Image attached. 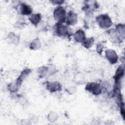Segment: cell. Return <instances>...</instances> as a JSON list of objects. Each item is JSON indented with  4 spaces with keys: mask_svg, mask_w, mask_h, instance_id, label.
<instances>
[{
    "mask_svg": "<svg viewBox=\"0 0 125 125\" xmlns=\"http://www.w3.org/2000/svg\"><path fill=\"white\" fill-rule=\"evenodd\" d=\"M85 89L88 90L89 92H92L93 94L99 95L101 93V89L100 87V85L99 83H88Z\"/></svg>",
    "mask_w": 125,
    "mask_h": 125,
    "instance_id": "obj_1",
    "label": "cell"
},
{
    "mask_svg": "<svg viewBox=\"0 0 125 125\" xmlns=\"http://www.w3.org/2000/svg\"><path fill=\"white\" fill-rule=\"evenodd\" d=\"M32 12L31 8L27 5L22 4L21 7V13L24 15H28Z\"/></svg>",
    "mask_w": 125,
    "mask_h": 125,
    "instance_id": "obj_2",
    "label": "cell"
}]
</instances>
